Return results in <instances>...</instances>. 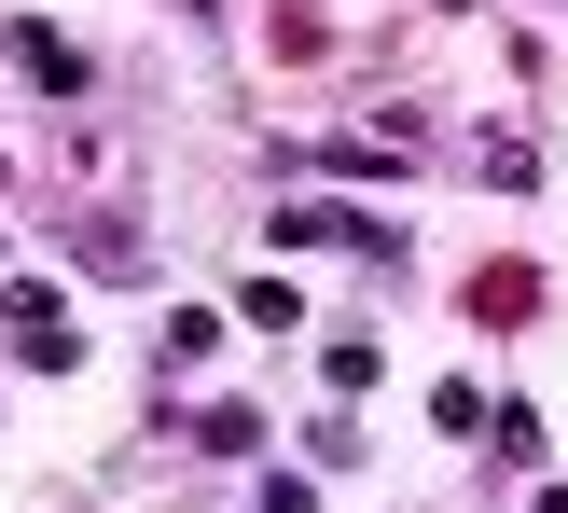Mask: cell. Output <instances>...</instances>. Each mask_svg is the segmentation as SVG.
<instances>
[{"instance_id":"1","label":"cell","mask_w":568,"mask_h":513,"mask_svg":"<svg viewBox=\"0 0 568 513\" xmlns=\"http://www.w3.org/2000/svg\"><path fill=\"white\" fill-rule=\"evenodd\" d=\"M527 292H541L527 264H486V278H471V320H527Z\"/></svg>"}]
</instances>
